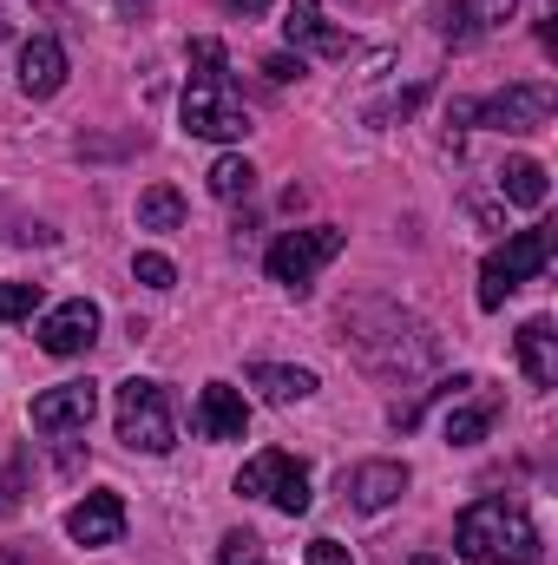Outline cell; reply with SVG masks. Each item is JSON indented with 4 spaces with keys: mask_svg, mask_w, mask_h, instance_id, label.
Returning a JSON list of instances; mask_svg holds the SVG:
<instances>
[{
    "mask_svg": "<svg viewBox=\"0 0 558 565\" xmlns=\"http://www.w3.org/2000/svg\"><path fill=\"white\" fill-rule=\"evenodd\" d=\"M33 335H40V349H46V355H86V349L99 342V302H86V296H73V302H60V309H46Z\"/></svg>",
    "mask_w": 558,
    "mask_h": 565,
    "instance_id": "9c48e42d",
    "label": "cell"
},
{
    "mask_svg": "<svg viewBox=\"0 0 558 565\" xmlns=\"http://www.w3.org/2000/svg\"><path fill=\"white\" fill-rule=\"evenodd\" d=\"M493 422H500V402L473 388V402H466V408H453V415L440 422V440H447V447H473V440H486V427H493Z\"/></svg>",
    "mask_w": 558,
    "mask_h": 565,
    "instance_id": "e0dca14e",
    "label": "cell"
},
{
    "mask_svg": "<svg viewBox=\"0 0 558 565\" xmlns=\"http://www.w3.org/2000/svg\"><path fill=\"white\" fill-rule=\"evenodd\" d=\"M112 422H119V440L132 447V454H171L178 447V422H171V402H164V388L158 382H119V395H112Z\"/></svg>",
    "mask_w": 558,
    "mask_h": 565,
    "instance_id": "277c9868",
    "label": "cell"
},
{
    "mask_svg": "<svg viewBox=\"0 0 558 565\" xmlns=\"http://www.w3.org/2000/svg\"><path fill=\"white\" fill-rule=\"evenodd\" d=\"M40 309V282H0V322H20Z\"/></svg>",
    "mask_w": 558,
    "mask_h": 565,
    "instance_id": "603a6c76",
    "label": "cell"
},
{
    "mask_svg": "<svg viewBox=\"0 0 558 565\" xmlns=\"http://www.w3.org/2000/svg\"><path fill=\"white\" fill-rule=\"evenodd\" d=\"M401 493H408V467H401V460H362V467L342 473V500H348L355 513H382V507H395Z\"/></svg>",
    "mask_w": 558,
    "mask_h": 565,
    "instance_id": "30bf717a",
    "label": "cell"
},
{
    "mask_svg": "<svg viewBox=\"0 0 558 565\" xmlns=\"http://www.w3.org/2000/svg\"><path fill=\"white\" fill-rule=\"evenodd\" d=\"M415 565H440V559H427V553H420V559H415Z\"/></svg>",
    "mask_w": 558,
    "mask_h": 565,
    "instance_id": "1f68e13d",
    "label": "cell"
},
{
    "mask_svg": "<svg viewBox=\"0 0 558 565\" xmlns=\"http://www.w3.org/2000/svg\"><path fill=\"white\" fill-rule=\"evenodd\" d=\"M0 565H20V553H13V546H0Z\"/></svg>",
    "mask_w": 558,
    "mask_h": 565,
    "instance_id": "f546056e",
    "label": "cell"
},
{
    "mask_svg": "<svg viewBox=\"0 0 558 565\" xmlns=\"http://www.w3.org/2000/svg\"><path fill=\"white\" fill-rule=\"evenodd\" d=\"M178 119H184L191 139H217V145L250 132V113L230 93V53H224V40H191V86L178 99Z\"/></svg>",
    "mask_w": 558,
    "mask_h": 565,
    "instance_id": "7a4b0ae2",
    "label": "cell"
},
{
    "mask_svg": "<svg viewBox=\"0 0 558 565\" xmlns=\"http://www.w3.org/2000/svg\"><path fill=\"white\" fill-rule=\"evenodd\" d=\"M546 264H552V231H546V224L513 231V237L480 264V309H500L513 289H526L533 277H546Z\"/></svg>",
    "mask_w": 558,
    "mask_h": 565,
    "instance_id": "3957f363",
    "label": "cell"
},
{
    "mask_svg": "<svg viewBox=\"0 0 558 565\" xmlns=\"http://www.w3.org/2000/svg\"><path fill=\"white\" fill-rule=\"evenodd\" d=\"M250 184H257V164L250 158H217L211 164V198H250Z\"/></svg>",
    "mask_w": 558,
    "mask_h": 565,
    "instance_id": "ffe728a7",
    "label": "cell"
},
{
    "mask_svg": "<svg viewBox=\"0 0 558 565\" xmlns=\"http://www.w3.org/2000/svg\"><path fill=\"white\" fill-rule=\"evenodd\" d=\"M217 565H270V546L257 540V533H224V553Z\"/></svg>",
    "mask_w": 558,
    "mask_h": 565,
    "instance_id": "7402d4cb",
    "label": "cell"
},
{
    "mask_svg": "<svg viewBox=\"0 0 558 565\" xmlns=\"http://www.w3.org/2000/svg\"><path fill=\"white\" fill-rule=\"evenodd\" d=\"M513 7H519V0H480V13H486V20H506Z\"/></svg>",
    "mask_w": 558,
    "mask_h": 565,
    "instance_id": "f1b7e54d",
    "label": "cell"
},
{
    "mask_svg": "<svg viewBox=\"0 0 558 565\" xmlns=\"http://www.w3.org/2000/svg\"><path fill=\"white\" fill-rule=\"evenodd\" d=\"M309 565H355V553L342 540H309Z\"/></svg>",
    "mask_w": 558,
    "mask_h": 565,
    "instance_id": "d4e9b609",
    "label": "cell"
},
{
    "mask_svg": "<svg viewBox=\"0 0 558 565\" xmlns=\"http://www.w3.org/2000/svg\"><path fill=\"white\" fill-rule=\"evenodd\" d=\"M119 533H126V500L106 493V487L86 493V500L66 513V540H73V546H112Z\"/></svg>",
    "mask_w": 558,
    "mask_h": 565,
    "instance_id": "7c38bea8",
    "label": "cell"
},
{
    "mask_svg": "<svg viewBox=\"0 0 558 565\" xmlns=\"http://www.w3.org/2000/svg\"><path fill=\"white\" fill-rule=\"evenodd\" d=\"M264 73H270L277 86H289V79H302V60H289V53H270V60H264Z\"/></svg>",
    "mask_w": 558,
    "mask_h": 565,
    "instance_id": "4316f807",
    "label": "cell"
},
{
    "mask_svg": "<svg viewBox=\"0 0 558 565\" xmlns=\"http://www.w3.org/2000/svg\"><path fill=\"white\" fill-rule=\"evenodd\" d=\"M453 553L466 565H539V526L519 500L486 493L453 520Z\"/></svg>",
    "mask_w": 558,
    "mask_h": 565,
    "instance_id": "6da1fadb",
    "label": "cell"
},
{
    "mask_svg": "<svg viewBox=\"0 0 558 565\" xmlns=\"http://www.w3.org/2000/svg\"><path fill=\"white\" fill-rule=\"evenodd\" d=\"M552 106H558L552 86L526 79V86H506V93H493L480 106H453V119H473L486 132H539V126H552Z\"/></svg>",
    "mask_w": 558,
    "mask_h": 565,
    "instance_id": "8992f818",
    "label": "cell"
},
{
    "mask_svg": "<svg viewBox=\"0 0 558 565\" xmlns=\"http://www.w3.org/2000/svg\"><path fill=\"white\" fill-rule=\"evenodd\" d=\"M132 277H139L144 289H171V282H178V270H171V257H158V250H139Z\"/></svg>",
    "mask_w": 558,
    "mask_h": 565,
    "instance_id": "cb8c5ba5",
    "label": "cell"
},
{
    "mask_svg": "<svg viewBox=\"0 0 558 565\" xmlns=\"http://www.w3.org/2000/svg\"><path fill=\"white\" fill-rule=\"evenodd\" d=\"M119 7H126V13H132V7H151V0H119Z\"/></svg>",
    "mask_w": 558,
    "mask_h": 565,
    "instance_id": "4dcf8cb0",
    "label": "cell"
},
{
    "mask_svg": "<svg viewBox=\"0 0 558 565\" xmlns=\"http://www.w3.org/2000/svg\"><path fill=\"white\" fill-rule=\"evenodd\" d=\"M230 13H244V20H257V13H270V0H224Z\"/></svg>",
    "mask_w": 558,
    "mask_h": 565,
    "instance_id": "83f0119b",
    "label": "cell"
},
{
    "mask_svg": "<svg viewBox=\"0 0 558 565\" xmlns=\"http://www.w3.org/2000/svg\"><path fill=\"white\" fill-rule=\"evenodd\" d=\"M250 388L264 402H277V408H296V402L315 395V375L309 369H282V362H250Z\"/></svg>",
    "mask_w": 558,
    "mask_h": 565,
    "instance_id": "2e32d148",
    "label": "cell"
},
{
    "mask_svg": "<svg viewBox=\"0 0 558 565\" xmlns=\"http://www.w3.org/2000/svg\"><path fill=\"white\" fill-rule=\"evenodd\" d=\"M99 415V388L93 382H60V388H46V395H33V408H26V422L40 427V434H86Z\"/></svg>",
    "mask_w": 558,
    "mask_h": 565,
    "instance_id": "ba28073f",
    "label": "cell"
},
{
    "mask_svg": "<svg viewBox=\"0 0 558 565\" xmlns=\"http://www.w3.org/2000/svg\"><path fill=\"white\" fill-rule=\"evenodd\" d=\"M513 349H519V369L533 375V388H558V329H552V316L519 322Z\"/></svg>",
    "mask_w": 558,
    "mask_h": 565,
    "instance_id": "4fadbf2b",
    "label": "cell"
},
{
    "mask_svg": "<svg viewBox=\"0 0 558 565\" xmlns=\"http://www.w3.org/2000/svg\"><path fill=\"white\" fill-rule=\"evenodd\" d=\"M440 33H447L453 46H466V40L480 33V20H473V0H440Z\"/></svg>",
    "mask_w": 558,
    "mask_h": 565,
    "instance_id": "44dd1931",
    "label": "cell"
},
{
    "mask_svg": "<svg viewBox=\"0 0 558 565\" xmlns=\"http://www.w3.org/2000/svg\"><path fill=\"white\" fill-rule=\"evenodd\" d=\"M66 86V46L60 40H26V53H20V93L26 99H53Z\"/></svg>",
    "mask_w": 558,
    "mask_h": 565,
    "instance_id": "5bb4252c",
    "label": "cell"
},
{
    "mask_svg": "<svg viewBox=\"0 0 558 565\" xmlns=\"http://www.w3.org/2000/svg\"><path fill=\"white\" fill-rule=\"evenodd\" d=\"M237 493L270 500V507L289 513V520H296V513H309V500H315V493H309V467H302L296 454H282V447H264V454L237 473Z\"/></svg>",
    "mask_w": 558,
    "mask_h": 565,
    "instance_id": "52a82bcc",
    "label": "cell"
},
{
    "mask_svg": "<svg viewBox=\"0 0 558 565\" xmlns=\"http://www.w3.org/2000/svg\"><path fill=\"white\" fill-rule=\"evenodd\" d=\"M7 513H20V460L0 467V520H7Z\"/></svg>",
    "mask_w": 558,
    "mask_h": 565,
    "instance_id": "484cf974",
    "label": "cell"
},
{
    "mask_svg": "<svg viewBox=\"0 0 558 565\" xmlns=\"http://www.w3.org/2000/svg\"><path fill=\"white\" fill-rule=\"evenodd\" d=\"M342 244H348V237H342L335 224L282 231L277 244H270V257H264V264H270V282H282L289 296H309V282H315V270H322V264H335V257H342Z\"/></svg>",
    "mask_w": 558,
    "mask_h": 565,
    "instance_id": "5b68a950",
    "label": "cell"
},
{
    "mask_svg": "<svg viewBox=\"0 0 558 565\" xmlns=\"http://www.w3.org/2000/svg\"><path fill=\"white\" fill-rule=\"evenodd\" d=\"M191 427H197V440H244V427H250L244 388L204 382V395H197V408H191Z\"/></svg>",
    "mask_w": 558,
    "mask_h": 565,
    "instance_id": "8fae6325",
    "label": "cell"
},
{
    "mask_svg": "<svg viewBox=\"0 0 558 565\" xmlns=\"http://www.w3.org/2000/svg\"><path fill=\"white\" fill-rule=\"evenodd\" d=\"M282 33H289V46H309V53H322V60H342V53H348V33H335L315 0H289Z\"/></svg>",
    "mask_w": 558,
    "mask_h": 565,
    "instance_id": "9a60e30c",
    "label": "cell"
},
{
    "mask_svg": "<svg viewBox=\"0 0 558 565\" xmlns=\"http://www.w3.org/2000/svg\"><path fill=\"white\" fill-rule=\"evenodd\" d=\"M500 191H506L513 204L539 211V204L552 198V178H546V164H539V158H506V171H500Z\"/></svg>",
    "mask_w": 558,
    "mask_h": 565,
    "instance_id": "ac0fdd59",
    "label": "cell"
},
{
    "mask_svg": "<svg viewBox=\"0 0 558 565\" xmlns=\"http://www.w3.org/2000/svg\"><path fill=\"white\" fill-rule=\"evenodd\" d=\"M184 224V198L171 184H151L139 198V231H178Z\"/></svg>",
    "mask_w": 558,
    "mask_h": 565,
    "instance_id": "d6986e66",
    "label": "cell"
}]
</instances>
